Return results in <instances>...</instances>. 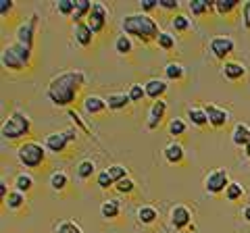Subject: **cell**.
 Wrapping results in <instances>:
<instances>
[{
    "label": "cell",
    "mask_w": 250,
    "mask_h": 233,
    "mask_svg": "<svg viewBox=\"0 0 250 233\" xmlns=\"http://www.w3.org/2000/svg\"><path fill=\"white\" fill-rule=\"evenodd\" d=\"M92 6H94V4L90 2V0H77V2H75V13H73V21H75V23H82L83 17L88 19Z\"/></svg>",
    "instance_id": "obj_24"
},
{
    "label": "cell",
    "mask_w": 250,
    "mask_h": 233,
    "mask_svg": "<svg viewBox=\"0 0 250 233\" xmlns=\"http://www.w3.org/2000/svg\"><path fill=\"white\" fill-rule=\"evenodd\" d=\"M0 196H2V200L9 198V194H6V181H4V179L0 181Z\"/></svg>",
    "instance_id": "obj_48"
},
{
    "label": "cell",
    "mask_w": 250,
    "mask_h": 233,
    "mask_svg": "<svg viewBox=\"0 0 250 233\" xmlns=\"http://www.w3.org/2000/svg\"><path fill=\"white\" fill-rule=\"evenodd\" d=\"M115 48H117V52H119V54H129V52H131V48H134V46H131L129 36H125V34H123V36L117 38Z\"/></svg>",
    "instance_id": "obj_31"
},
{
    "label": "cell",
    "mask_w": 250,
    "mask_h": 233,
    "mask_svg": "<svg viewBox=\"0 0 250 233\" xmlns=\"http://www.w3.org/2000/svg\"><path fill=\"white\" fill-rule=\"evenodd\" d=\"M190 221H192V213L188 211L186 206H175L173 211H171V223L175 225L177 229H184V227H188L190 225Z\"/></svg>",
    "instance_id": "obj_13"
},
{
    "label": "cell",
    "mask_w": 250,
    "mask_h": 233,
    "mask_svg": "<svg viewBox=\"0 0 250 233\" xmlns=\"http://www.w3.org/2000/svg\"><path fill=\"white\" fill-rule=\"evenodd\" d=\"M100 213H103L104 219H117L119 213H121L119 200H106V202H103V206H100Z\"/></svg>",
    "instance_id": "obj_22"
},
{
    "label": "cell",
    "mask_w": 250,
    "mask_h": 233,
    "mask_svg": "<svg viewBox=\"0 0 250 233\" xmlns=\"http://www.w3.org/2000/svg\"><path fill=\"white\" fill-rule=\"evenodd\" d=\"M36 25H38V15H31L27 23L17 29V42L25 48H34V36H36Z\"/></svg>",
    "instance_id": "obj_9"
},
{
    "label": "cell",
    "mask_w": 250,
    "mask_h": 233,
    "mask_svg": "<svg viewBox=\"0 0 250 233\" xmlns=\"http://www.w3.org/2000/svg\"><path fill=\"white\" fill-rule=\"evenodd\" d=\"M144 90H146V96L152 98L154 102H156V100H161V96L167 92V83L163 81V79H150V81L144 85Z\"/></svg>",
    "instance_id": "obj_15"
},
{
    "label": "cell",
    "mask_w": 250,
    "mask_h": 233,
    "mask_svg": "<svg viewBox=\"0 0 250 233\" xmlns=\"http://www.w3.org/2000/svg\"><path fill=\"white\" fill-rule=\"evenodd\" d=\"M67 183H69V179H67V175H65V173H54V175L50 177L52 190H65V188H67Z\"/></svg>",
    "instance_id": "obj_36"
},
{
    "label": "cell",
    "mask_w": 250,
    "mask_h": 233,
    "mask_svg": "<svg viewBox=\"0 0 250 233\" xmlns=\"http://www.w3.org/2000/svg\"><path fill=\"white\" fill-rule=\"evenodd\" d=\"M207 116H208V123L213 127H223L225 123H228V119H229V115H228V111H223V108H219V106H215V104H208L207 108Z\"/></svg>",
    "instance_id": "obj_12"
},
{
    "label": "cell",
    "mask_w": 250,
    "mask_h": 233,
    "mask_svg": "<svg viewBox=\"0 0 250 233\" xmlns=\"http://www.w3.org/2000/svg\"><path fill=\"white\" fill-rule=\"evenodd\" d=\"M156 44H159V48L163 50H173L175 48V38L167 34V32H161L159 38H156Z\"/></svg>",
    "instance_id": "obj_28"
},
{
    "label": "cell",
    "mask_w": 250,
    "mask_h": 233,
    "mask_svg": "<svg viewBox=\"0 0 250 233\" xmlns=\"http://www.w3.org/2000/svg\"><path fill=\"white\" fill-rule=\"evenodd\" d=\"M159 6L165 11H177L179 9V2L177 0H159Z\"/></svg>",
    "instance_id": "obj_44"
},
{
    "label": "cell",
    "mask_w": 250,
    "mask_h": 233,
    "mask_svg": "<svg viewBox=\"0 0 250 233\" xmlns=\"http://www.w3.org/2000/svg\"><path fill=\"white\" fill-rule=\"evenodd\" d=\"M240 6V0H215V11L221 15V17H228Z\"/></svg>",
    "instance_id": "obj_21"
},
{
    "label": "cell",
    "mask_w": 250,
    "mask_h": 233,
    "mask_svg": "<svg viewBox=\"0 0 250 233\" xmlns=\"http://www.w3.org/2000/svg\"><path fill=\"white\" fill-rule=\"evenodd\" d=\"M83 85H85V75L82 71H77V69L59 73L48 83V98L57 106H69L75 102V98L82 92Z\"/></svg>",
    "instance_id": "obj_1"
},
{
    "label": "cell",
    "mask_w": 250,
    "mask_h": 233,
    "mask_svg": "<svg viewBox=\"0 0 250 233\" xmlns=\"http://www.w3.org/2000/svg\"><path fill=\"white\" fill-rule=\"evenodd\" d=\"M98 185H100V188H103V190H108V188H111V185H115L113 177L108 175V171H104V173H100V175H98Z\"/></svg>",
    "instance_id": "obj_41"
},
{
    "label": "cell",
    "mask_w": 250,
    "mask_h": 233,
    "mask_svg": "<svg viewBox=\"0 0 250 233\" xmlns=\"http://www.w3.org/2000/svg\"><path fill=\"white\" fill-rule=\"evenodd\" d=\"M11 9H13L11 0H0V15H2V17H6V13H11Z\"/></svg>",
    "instance_id": "obj_47"
},
{
    "label": "cell",
    "mask_w": 250,
    "mask_h": 233,
    "mask_svg": "<svg viewBox=\"0 0 250 233\" xmlns=\"http://www.w3.org/2000/svg\"><path fill=\"white\" fill-rule=\"evenodd\" d=\"M244 219L250 223V206H246V208H244Z\"/></svg>",
    "instance_id": "obj_49"
},
{
    "label": "cell",
    "mask_w": 250,
    "mask_h": 233,
    "mask_svg": "<svg viewBox=\"0 0 250 233\" xmlns=\"http://www.w3.org/2000/svg\"><path fill=\"white\" fill-rule=\"evenodd\" d=\"M131 102L129 94H125V92H115V94H108L106 96V106L111 108V111H121Z\"/></svg>",
    "instance_id": "obj_16"
},
{
    "label": "cell",
    "mask_w": 250,
    "mask_h": 233,
    "mask_svg": "<svg viewBox=\"0 0 250 233\" xmlns=\"http://www.w3.org/2000/svg\"><path fill=\"white\" fill-rule=\"evenodd\" d=\"M108 175L113 177L115 183H119L121 179H125V177H127V169L121 167V165H113V167H108Z\"/></svg>",
    "instance_id": "obj_35"
},
{
    "label": "cell",
    "mask_w": 250,
    "mask_h": 233,
    "mask_svg": "<svg viewBox=\"0 0 250 233\" xmlns=\"http://www.w3.org/2000/svg\"><path fill=\"white\" fill-rule=\"evenodd\" d=\"M242 17H244L246 29H250V2H246L244 6H242Z\"/></svg>",
    "instance_id": "obj_46"
},
{
    "label": "cell",
    "mask_w": 250,
    "mask_h": 233,
    "mask_svg": "<svg viewBox=\"0 0 250 233\" xmlns=\"http://www.w3.org/2000/svg\"><path fill=\"white\" fill-rule=\"evenodd\" d=\"M171 27H173L175 32H188V29H190V19H188L186 15H175V17L171 19Z\"/></svg>",
    "instance_id": "obj_30"
},
{
    "label": "cell",
    "mask_w": 250,
    "mask_h": 233,
    "mask_svg": "<svg viewBox=\"0 0 250 233\" xmlns=\"http://www.w3.org/2000/svg\"><path fill=\"white\" fill-rule=\"evenodd\" d=\"M223 75L228 77L229 81H238V79H242V77L246 75V67L240 65V63H225Z\"/></svg>",
    "instance_id": "obj_17"
},
{
    "label": "cell",
    "mask_w": 250,
    "mask_h": 233,
    "mask_svg": "<svg viewBox=\"0 0 250 233\" xmlns=\"http://www.w3.org/2000/svg\"><path fill=\"white\" fill-rule=\"evenodd\" d=\"M244 150H246V156H248V158H250V144H248V146H246V148H244Z\"/></svg>",
    "instance_id": "obj_50"
},
{
    "label": "cell",
    "mask_w": 250,
    "mask_h": 233,
    "mask_svg": "<svg viewBox=\"0 0 250 233\" xmlns=\"http://www.w3.org/2000/svg\"><path fill=\"white\" fill-rule=\"evenodd\" d=\"M77 136V131L75 129H67V131H61V134H50L48 137L44 139V144H46V148H48L50 152H65L67 150V146L69 142H73Z\"/></svg>",
    "instance_id": "obj_6"
},
{
    "label": "cell",
    "mask_w": 250,
    "mask_h": 233,
    "mask_svg": "<svg viewBox=\"0 0 250 233\" xmlns=\"http://www.w3.org/2000/svg\"><path fill=\"white\" fill-rule=\"evenodd\" d=\"M83 106H85V111H88L90 115H100V113H104L108 108L106 100L98 98V96H88L85 98V102H83Z\"/></svg>",
    "instance_id": "obj_18"
},
{
    "label": "cell",
    "mask_w": 250,
    "mask_h": 233,
    "mask_svg": "<svg viewBox=\"0 0 250 233\" xmlns=\"http://www.w3.org/2000/svg\"><path fill=\"white\" fill-rule=\"evenodd\" d=\"M233 144L244 146V148L250 144V127L248 125H244V123L236 125V129H233Z\"/></svg>",
    "instance_id": "obj_19"
},
{
    "label": "cell",
    "mask_w": 250,
    "mask_h": 233,
    "mask_svg": "<svg viewBox=\"0 0 250 233\" xmlns=\"http://www.w3.org/2000/svg\"><path fill=\"white\" fill-rule=\"evenodd\" d=\"M167 113V102L165 100H156L152 104L150 113H148V129H156L159 127V123L163 121V116Z\"/></svg>",
    "instance_id": "obj_11"
},
{
    "label": "cell",
    "mask_w": 250,
    "mask_h": 233,
    "mask_svg": "<svg viewBox=\"0 0 250 233\" xmlns=\"http://www.w3.org/2000/svg\"><path fill=\"white\" fill-rule=\"evenodd\" d=\"M31 185H34V181H31V177L29 175H17V179H15V188H17V192H21V194H25V192H29L31 190Z\"/></svg>",
    "instance_id": "obj_32"
},
{
    "label": "cell",
    "mask_w": 250,
    "mask_h": 233,
    "mask_svg": "<svg viewBox=\"0 0 250 233\" xmlns=\"http://www.w3.org/2000/svg\"><path fill=\"white\" fill-rule=\"evenodd\" d=\"M31 63V48H25L19 42H15L13 46H6L2 50V65L11 71H23Z\"/></svg>",
    "instance_id": "obj_3"
},
{
    "label": "cell",
    "mask_w": 250,
    "mask_h": 233,
    "mask_svg": "<svg viewBox=\"0 0 250 233\" xmlns=\"http://www.w3.org/2000/svg\"><path fill=\"white\" fill-rule=\"evenodd\" d=\"M106 23H108V13L106 9L100 2H94L92 6V11L88 15V25L94 34H103L104 29H106Z\"/></svg>",
    "instance_id": "obj_8"
},
{
    "label": "cell",
    "mask_w": 250,
    "mask_h": 233,
    "mask_svg": "<svg viewBox=\"0 0 250 233\" xmlns=\"http://www.w3.org/2000/svg\"><path fill=\"white\" fill-rule=\"evenodd\" d=\"M69 116H71V119H73V123H75V125L80 127L82 131H85V134H88V131H90V129H88V125H85V123L82 121V116L77 115V113L73 111V108H69Z\"/></svg>",
    "instance_id": "obj_43"
},
{
    "label": "cell",
    "mask_w": 250,
    "mask_h": 233,
    "mask_svg": "<svg viewBox=\"0 0 250 233\" xmlns=\"http://www.w3.org/2000/svg\"><path fill=\"white\" fill-rule=\"evenodd\" d=\"M165 75L169 77V79H182L184 77V67L179 63H169L165 67Z\"/></svg>",
    "instance_id": "obj_33"
},
{
    "label": "cell",
    "mask_w": 250,
    "mask_h": 233,
    "mask_svg": "<svg viewBox=\"0 0 250 233\" xmlns=\"http://www.w3.org/2000/svg\"><path fill=\"white\" fill-rule=\"evenodd\" d=\"M188 116H190V121L194 123V125H198V127L208 125L207 111H202V108H190V111H188Z\"/></svg>",
    "instance_id": "obj_25"
},
{
    "label": "cell",
    "mask_w": 250,
    "mask_h": 233,
    "mask_svg": "<svg viewBox=\"0 0 250 233\" xmlns=\"http://www.w3.org/2000/svg\"><path fill=\"white\" fill-rule=\"evenodd\" d=\"M213 9H215V2H210V0H192L190 2V11L196 17H202L205 13H210Z\"/></svg>",
    "instance_id": "obj_23"
},
{
    "label": "cell",
    "mask_w": 250,
    "mask_h": 233,
    "mask_svg": "<svg viewBox=\"0 0 250 233\" xmlns=\"http://www.w3.org/2000/svg\"><path fill=\"white\" fill-rule=\"evenodd\" d=\"M29 116L15 111L9 119L2 123V137L4 139H19L29 134Z\"/></svg>",
    "instance_id": "obj_4"
},
{
    "label": "cell",
    "mask_w": 250,
    "mask_h": 233,
    "mask_svg": "<svg viewBox=\"0 0 250 233\" xmlns=\"http://www.w3.org/2000/svg\"><path fill=\"white\" fill-rule=\"evenodd\" d=\"M17 156H19V162L23 167H27V169H36V167H40L44 158H46V152L40 144H36V142H25V144H21L19 146V150H17Z\"/></svg>",
    "instance_id": "obj_5"
},
{
    "label": "cell",
    "mask_w": 250,
    "mask_h": 233,
    "mask_svg": "<svg viewBox=\"0 0 250 233\" xmlns=\"http://www.w3.org/2000/svg\"><path fill=\"white\" fill-rule=\"evenodd\" d=\"M123 32L127 36H136L142 44H148L159 38V25L156 21L146 13H136V15H127L123 19Z\"/></svg>",
    "instance_id": "obj_2"
},
{
    "label": "cell",
    "mask_w": 250,
    "mask_h": 233,
    "mask_svg": "<svg viewBox=\"0 0 250 233\" xmlns=\"http://www.w3.org/2000/svg\"><path fill=\"white\" fill-rule=\"evenodd\" d=\"M159 6V0H142V11L148 15L150 11H154Z\"/></svg>",
    "instance_id": "obj_45"
},
{
    "label": "cell",
    "mask_w": 250,
    "mask_h": 233,
    "mask_svg": "<svg viewBox=\"0 0 250 233\" xmlns=\"http://www.w3.org/2000/svg\"><path fill=\"white\" fill-rule=\"evenodd\" d=\"M75 40L80 46H83V48H88V46L94 42V32L90 29L88 23H75Z\"/></svg>",
    "instance_id": "obj_14"
},
{
    "label": "cell",
    "mask_w": 250,
    "mask_h": 233,
    "mask_svg": "<svg viewBox=\"0 0 250 233\" xmlns=\"http://www.w3.org/2000/svg\"><path fill=\"white\" fill-rule=\"evenodd\" d=\"M129 98H131V102H140V100H142L144 96H146V90H144V85H140V83H134L129 88Z\"/></svg>",
    "instance_id": "obj_37"
},
{
    "label": "cell",
    "mask_w": 250,
    "mask_h": 233,
    "mask_svg": "<svg viewBox=\"0 0 250 233\" xmlns=\"http://www.w3.org/2000/svg\"><path fill=\"white\" fill-rule=\"evenodd\" d=\"M4 202H6V206H9L11 211H17V208H21L23 204H25V196H23L21 192H11L9 198H6Z\"/></svg>",
    "instance_id": "obj_26"
},
{
    "label": "cell",
    "mask_w": 250,
    "mask_h": 233,
    "mask_svg": "<svg viewBox=\"0 0 250 233\" xmlns=\"http://www.w3.org/2000/svg\"><path fill=\"white\" fill-rule=\"evenodd\" d=\"M242 196H244V188H242L240 183H229L228 185V190H225V198H228L229 202H236Z\"/></svg>",
    "instance_id": "obj_29"
},
{
    "label": "cell",
    "mask_w": 250,
    "mask_h": 233,
    "mask_svg": "<svg viewBox=\"0 0 250 233\" xmlns=\"http://www.w3.org/2000/svg\"><path fill=\"white\" fill-rule=\"evenodd\" d=\"M165 158L167 162H171V165H179V162L184 160V148L179 144H169L165 148Z\"/></svg>",
    "instance_id": "obj_20"
},
{
    "label": "cell",
    "mask_w": 250,
    "mask_h": 233,
    "mask_svg": "<svg viewBox=\"0 0 250 233\" xmlns=\"http://www.w3.org/2000/svg\"><path fill=\"white\" fill-rule=\"evenodd\" d=\"M138 219H140V223L150 225V223L156 221V211H154L152 206H142V208L138 211Z\"/></svg>",
    "instance_id": "obj_27"
},
{
    "label": "cell",
    "mask_w": 250,
    "mask_h": 233,
    "mask_svg": "<svg viewBox=\"0 0 250 233\" xmlns=\"http://www.w3.org/2000/svg\"><path fill=\"white\" fill-rule=\"evenodd\" d=\"M228 185H229V175H228L225 169L210 171V173L207 175V179H205V188H207L208 194H221V192L228 190Z\"/></svg>",
    "instance_id": "obj_7"
},
{
    "label": "cell",
    "mask_w": 250,
    "mask_h": 233,
    "mask_svg": "<svg viewBox=\"0 0 250 233\" xmlns=\"http://www.w3.org/2000/svg\"><path fill=\"white\" fill-rule=\"evenodd\" d=\"M210 52L215 54V58L225 60L233 52V40L231 38H213V42H210Z\"/></svg>",
    "instance_id": "obj_10"
},
{
    "label": "cell",
    "mask_w": 250,
    "mask_h": 233,
    "mask_svg": "<svg viewBox=\"0 0 250 233\" xmlns=\"http://www.w3.org/2000/svg\"><path fill=\"white\" fill-rule=\"evenodd\" d=\"M57 9L61 15H71L73 17V13H75V2L73 0H59L57 2Z\"/></svg>",
    "instance_id": "obj_38"
},
{
    "label": "cell",
    "mask_w": 250,
    "mask_h": 233,
    "mask_svg": "<svg viewBox=\"0 0 250 233\" xmlns=\"http://www.w3.org/2000/svg\"><path fill=\"white\" fill-rule=\"evenodd\" d=\"M115 185H117V190H119L121 194H129V192H134V181L127 179V177H125V179H121L119 183H115Z\"/></svg>",
    "instance_id": "obj_42"
},
{
    "label": "cell",
    "mask_w": 250,
    "mask_h": 233,
    "mask_svg": "<svg viewBox=\"0 0 250 233\" xmlns=\"http://www.w3.org/2000/svg\"><path fill=\"white\" fill-rule=\"evenodd\" d=\"M94 162L92 160H83V162H80V167H77V175L82 177V179H88V177H92V173H94Z\"/></svg>",
    "instance_id": "obj_34"
},
{
    "label": "cell",
    "mask_w": 250,
    "mask_h": 233,
    "mask_svg": "<svg viewBox=\"0 0 250 233\" xmlns=\"http://www.w3.org/2000/svg\"><path fill=\"white\" fill-rule=\"evenodd\" d=\"M59 233H82V229L71 221H62L59 225Z\"/></svg>",
    "instance_id": "obj_40"
},
{
    "label": "cell",
    "mask_w": 250,
    "mask_h": 233,
    "mask_svg": "<svg viewBox=\"0 0 250 233\" xmlns=\"http://www.w3.org/2000/svg\"><path fill=\"white\" fill-rule=\"evenodd\" d=\"M169 131H171V136H184L186 134V123L184 119H173L169 123Z\"/></svg>",
    "instance_id": "obj_39"
}]
</instances>
